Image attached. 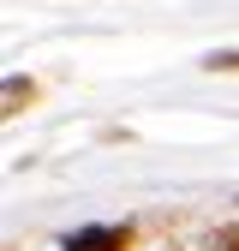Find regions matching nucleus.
I'll list each match as a JSON object with an SVG mask.
<instances>
[{
	"label": "nucleus",
	"mask_w": 239,
	"mask_h": 251,
	"mask_svg": "<svg viewBox=\"0 0 239 251\" xmlns=\"http://www.w3.org/2000/svg\"><path fill=\"white\" fill-rule=\"evenodd\" d=\"M132 245V227H78L66 233V251H126Z\"/></svg>",
	"instance_id": "nucleus-1"
},
{
	"label": "nucleus",
	"mask_w": 239,
	"mask_h": 251,
	"mask_svg": "<svg viewBox=\"0 0 239 251\" xmlns=\"http://www.w3.org/2000/svg\"><path fill=\"white\" fill-rule=\"evenodd\" d=\"M209 66H221V72H239V54H209Z\"/></svg>",
	"instance_id": "nucleus-4"
},
{
	"label": "nucleus",
	"mask_w": 239,
	"mask_h": 251,
	"mask_svg": "<svg viewBox=\"0 0 239 251\" xmlns=\"http://www.w3.org/2000/svg\"><path fill=\"white\" fill-rule=\"evenodd\" d=\"M209 251H239V227H215L209 233Z\"/></svg>",
	"instance_id": "nucleus-2"
},
{
	"label": "nucleus",
	"mask_w": 239,
	"mask_h": 251,
	"mask_svg": "<svg viewBox=\"0 0 239 251\" xmlns=\"http://www.w3.org/2000/svg\"><path fill=\"white\" fill-rule=\"evenodd\" d=\"M30 96H36V90H30V84H18V78H12V84H6V108H24V102H30Z\"/></svg>",
	"instance_id": "nucleus-3"
}]
</instances>
